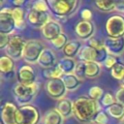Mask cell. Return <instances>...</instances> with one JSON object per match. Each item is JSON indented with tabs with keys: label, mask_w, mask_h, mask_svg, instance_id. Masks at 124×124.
<instances>
[{
	"label": "cell",
	"mask_w": 124,
	"mask_h": 124,
	"mask_svg": "<svg viewBox=\"0 0 124 124\" xmlns=\"http://www.w3.org/2000/svg\"><path fill=\"white\" fill-rule=\"evenodd\" d=\"M63 73L60 70V68L58 67V65L56 64L55 66L48 68V69H44L42 70V76L43 78H46L47 80L49 79H53V78H61L63 77Z\"/></svg>",
	"instance_id": "27"
},
{
	"label": "cell",
	"mask_w": 124,
	"mask_h": 124,
	"mask_svg": "<svg viewBox=\"0 0 124 124\" xmlns=\"http://www.w3.org/2000/svg\"><path fill=\"white\" fill-rule=\"evenodd\" d=\"M12 16L16 23V28L17 30H22L26 26V14L22 8H13Z\"/></svg>",
	"instance_id": "21"
},
{
	"label": "cell",
	"mask_w": 124,
	"mask_h": 124,
	"mask_svg": "<svg viewBox=\"0 0 124 124\" xmlns=\"http://www.w3.org/2000/svg\"><path fill=\"white\" fill-rule=\"evenodd\" d=\"M110 76L117 80H122L124 78V64L122 62H117L115 66L110 70Z\"/></svg>",
	"instance_id": "30"
},
{
	"label": "cell",
	"mask_w": 124,
	"mask_h": 124,
	"mask_svg": "<svg viewBox=\"0 0 124 124\" xmlns=\"http://www.w3.org/2000/svg\"><path fill=\"white\" fill-rule=\"evenodd\" d=\"M104 94H105V92L100 86H91L88 89V97L96 102L101 101Z\"/></svg>",
	"instance_id": "31"
},
{
	"label": "cell",
	"mask_w": 124,
	"mask_h": 124,
	"mask_svg": "<svg viewBox=\"0 0 124 124\" xmlns=\"http://www.w3.org/2000/svg\"><path fill=\"white\" fill-rule=\"evenodd\" d=\"M67 90L68 91H74L77 88H78V86L80 85L81 81L75 74H67V75H63V77L61 78Z\"/></svg>",
	"instance_id": "23"
},
{
	"label": "cell",
	"mask_w": 124,
	"mask_h": 124,
	"mask_svg": "<svg viewBox=\"0 0 124 124\" xmlns=\"http://www.w3.org/2000/svg\"><path fill=\"white\" fill-rule=\"evenodd\" d=\"M121 85H123V86H124V78L121 80Z\"/></svg>",
	"instance_id": "44"
},
{
	"label": "cell",
	"mask_w": 124,
	"mask_h": 124,
	"mask_svg": "<svg viewBox=\"0 0 124 124\" xmlns=\"http://www.w3.org/2000/svg\"><path fill=\"white\" fill-rule=\"evenodd\" d=\"M119 124H124V117H123V119H122V120H120V121H119Z\"/></svg>",
	"instance_id": "43"
},
{
	"label": "cell",
	"mask_w": 124,
	"mask_h": 124,
	"mask_svg": "<svg viewBox=\"0 0 124 124\" xmlns=\"http://www.w3.org/2000/svg\"><path fill=\"white\" fill-rule=\"evenodd\" d=\"M108 120V113L106 112V110H102L101 109L96 114V116H95V118L93 120V123L94 124H107Z\"/></svg>",
	"instance_id": "35"
},
{
	"label": "cell",
	"mask_w": 124,
	"mask_h": 124,
	"mask_svg": "<svg viewBox=\"0 0 124 124\" xmlns=\"http://www.w3.org/2000/svg\"><path fill=\"white\" fill-rule=\"evenodd\" d=\"M38 92L39 85L37 82L34 84H22L17 82L12 88L15 100L21 106L30 105V103L36 98Z\"/></svg>",
	"instance_id": "3"
},
{
	"label": "cell",
	"mask_w": 124,
	"mask_h": 124,
	"mask_svg": "<svg viewBox=\"0 0 124 124\" xmlns=\"http://www.w3.org/2000/svg\"><path fill=\"white\" fill-rule=\"evenodd\" d=\"M100 110L101 106L99 103L90 99L88 96H79L74 101L73 115L82 124L93 122L96 114Z\"/></svg>",
	"instance_id": "1"
},
{
	"label": "cell",
	"mask_w": 124,
	"mask_h": 124,
	"mask_svg": "<svg viewBox=\"0 0 124 124\" xmlns=\"http://www.w3.org/2000/svg\"><path fill=\"white\" fill-rule=\"evenodd\" d=\"M104 46L108 52V55L118 56L124 53V38H109L104 41Z\"/></svg>",
	"instance_id": "15"
},
{
	"label": "cell",
	"mask_w": 124,
	"mask_h": 124,
	"mask_svg": "<svg viewBox=\"0 0 124 124\" xmlns=\"http://www.w3.org/2000/svg\"><path fill=\"white\" fill-rule=\"evenodd\" d=\"M17 82L22 84H34L36 83L37 75L34 68L29 64L21 65L16 71Z\"/></svg>",
	"instance_id": "10"
},
{
	"label": "cell",
	"mask_w": 124,
	"mask_h": 124,
	"mask_svg": "<svg viewBox=\"0 0 124 124\" xmlns=\"http://www.w3.org/2000/svg\"><path fill=\"white\" fill-rule=\"evenodd\" d=\"M101 73V64L97 62H85L86 78H95Z\"/></svg>",
	"instance_id": "26"
},
{
	"label": "cell",
	"mask_w": 124,
	"mask_h": 124,
	"mask_svg": "<svg viewBox=\"0 0 124 124\" xmlns=\"http://www.w3.org/2000/svg\"><path fill=\"white\" fill-rule=\"evenodd\" d=\"M68 42H69V39H68L67 35L64 34V33H62L58 37H56L55 39H53L52 41H50V44L53 46V47L55 49L62 50L65 47V46L68 44Z\"/></svg>",
	"instance_id": "29"
},
{
	"label": "cell",
	"mask_w": 124,
	"mask_h": 124,
	"mask_svg": "<svg viewBox=\"0 0 124 124\" xmlns=\"http://www.w3.org/2000/svg\"><path fill=\"white\" fill-rule=\"evenodd\" d=\"M95 7L102 12H111L115 10V2L108 0H97L94 2Z\"/></svg>",
	"instance_id": "28"
},
{
	"label": "cell",
	"mask_w": 124,
	"mask_h": 124,
	"mask_svg": "<svg viewBox=\"0 0 124 124\" xmlns=\"http://www.w3.org/2000/svg\"><path fill=\"white\" fill-rule=\"evenodd\" d=\"M38 64L44 69H48V68L55 66L57 62H56V56L54 52L49 48H46L41 54L38 60Z\"/></svg>",
	"instance_id": "16"
},
{
	"label": "cell",
	"mask_w": 124,
	"mask_h": 124,
	"mask_svg": "<svg viewBox=\"0 0 124 124\" xmlns=\"http://www.w3.org/2000/svg\"><path fill=\"white\" fill-rule=\"evenodd\" d=\"M11 4L13 8H22V6L25 4L24 0H13L11 1Z\"/></svg>",
	"instance_id": "41"
},
{
	"label": "cell",
	"mask_w": 124,
	"mask_h": 124,
	"mask_svg": "<svg viewBox=\"0 0 124 124\" xmlns=\"http://www.w3.org/2000/svg\"><path fill=\"white\" fill-rule=\"evenodd\" d=\"M73 108H74V102L66 98L57 101V104L55 106L56 110L64 118H68L73 115Z\"/></svg>",
	"instance_id": "20"
},
{
	"label": "cell",
	"mask_w": 124,
	"mask_h": 124,
	"mask_svg": "<svg viewBox=\"0 0 124 124\" xmlns=\"http://www.w3.org/2000/svg\"><path fill=\"white\" fill-rule=\"evenodd\" d=\"M0 72L1 75L15 72V60L6 54H3L0 57Z\"/></svg>",
	"instance_id": "24"
},
{
	"label": "cell",
	"mask_w": 124,
	"mask_h": 124,
	"mask_svg": "<svg viewBox=\"0 0 124 124\" xmlns=\"http://www.w3.org/2000/svg\"><path fill=\"white\" fill-rule=\"evenodd\" d=\"M46 49L44 44L38 40H29L26 41V45L23 50L22 59L27 64L31 65L34 63H38V60Z\"/></svg>",
	"instance_id": "5"
},
{
	"label": "cell",
	"mask_w": 124,
	"mask_h": 124,
	"mask_svg": "<svg viewBox=\"0 0 124 124\" xmlns=\"http://www.w3.org/2000/svg\"><path fill=\"white\" fill-rule=\"evenodd\" d=\"M10 40H11L10 35L0 34V47H1V49H5L7 47V46L10 43Z\"/></svg>",
	"instance_id": "39"
},
{
	"label": "cell",
	"mask_w": 124,
	"mask_h": 124,
	"mask_svg": "<svg viewBox=\"0 0 124 124\" xmlns=\"http://www.w3.org/2000/svg\"><path fill=\"white\" fill-rule=\"evenodd\" d=\"M25 45H26V41L20 35H17V34L12 35L10 43L5 48L6 55L10 56L14 60H18L22 58Z\"/></svg>",
	"instance_id": "7"
},
{
	"label": "cell",
	"mask_w": 124,
	"mask_h": 124,
	"mask_svg": "<svg viewBox=\"0 0 124 124\" xmlns=\"http://www.w3.org/2000/svg\"><path fill=\"white\" fill-rule=\"evenodd\" d=\"M105 30L109 38H124V16H110L106 20Z\"/></svg>",
	"instance_id": "6"
},
{
	"label": "cell",
	"mask_w": 124,
	"mask_h": 124,
	"mask_svg": "<svg viewBox=\"0 0 124 124\" xmlns=\"http://www.w3.org/2000/svg\"><path fill=\"white\" fill-rule=\"evenodd\" d=\"M94 32H95V26L91 20L80 19L75 25V33L78 39L87 41L88 39L93 37Z\"/></svg>",
	"instance_id": "12"
},
{
	"label": "cell",
	"mask_w": 124,
	"mask_h": 124,
	"mask_svg": "<svg viewBox=\"0 0 124 124\" xmlns=\"http://www.w3.org/2000/svg\"><path fill=\"white\" fill-rule=\"evenodd\" d=\"M115 10L118 11V12H123L124 13V0L115 1Z\"/></svg>",
	"instance_id": "42"
},
{
	"label": "cell",
	"mask_w": 124,
	"mask_h": 124,
	"mask_svg": "<svg viewBox=\"0 0 124 124\" xmlns=\"http://www.w3.org/2000/svg\"><path fill=\"white\" fill-rule=\"evenodd\" d=\"M46 1L51 13L61 22L66 21V19L78 10L79 4L78 0H46Z\"/></svg>",
	"instance_id": "2"
},
{
	"label": "cell",
	"mask_w": 124,
	"mask_h": 124,
	"mask_svg": "<svg viewBox=\"0 0 124 124\" xmlns=\"http://www.w3.org/2000/svg\"><path fill=\"white\" fill-rule=\"evenodd\" d=\"M42 120L39 109L33 105H25L17 108L16 121L17 124H39Z\"/></svg>",
	"instance_id": "4"
},
{
	"label": "cell",
	"mask_w": 124,
	"mask_h": 124,
	"mask_svg": "<svg viewBox=\"0 0 124 124\" xmlns=\"http://www.w3.org/2000/svg\"><path fill=\"white\" fill-rule=\"evenodd\" d=\"M98 57V49H95L87 45L82 46L78 55V59L81 62H96Z\"/></svg>",
	"instance_id": "19"
},
{
	"label": "cell",
	"mask_w": 124,
	"mask_h": 124,
	"mask_svg": "<svg viewBox=\"0 0 124 124\" xmlns=\"http://www.w3.org/2000/svg\"><path fill=\"white\" fill-rule=\"evenodd\" d=\"M13 8H3L0 11V34L14 35L16 28V23L12 16Z\"/></svg>",
	"instance_id": "9"
},
{
	"label": "cell",
	"mask_w": 124,
	"mask_h": 124,
	"mask_svg": "<svg viewBox=\"0 0 124 124\" xmlns=\"http://www.w3.org/2000/svg\"><path fill=\"white\" fill-rule=\"evenodd\" d=\"M80 16H81V19H83V20H91L92 12L89 9H83L80 12Z\"/></svg>",
	"instance_id": "40"
},
{
	"label": "cell",
	"mask_w": 124,
	"mask_h": 124,
	"mask_svg": "<svg viewBox=\"0 0 124 124\" xmlns=\"http://www.w3.org/2000/svg\"><path fill=\"white\" fill-rule=\"evenodd\" d=\"M42 36L47 40V41H52L56 37H58L60 34H62V26L59 21L50 19L42 29H41Z\"/></svg>",
	"instance_id": "14"
},
{
	"label": "cell",
	"mask_w": 124,
	"mask_h": 124,
	"mask_svg": "<svg viewBox=\"0 0 124 124\" xmlns=\"http://www.w3.org/2000/svg\"><path fill=\"white\" fill-rule=\"evenodd\" d=\"M17 107L11 103L6 102L1 108V122L2 124H17L16 121Z\"/></svg>",
	"instance_id": "13"
},
{
	"label": "cell",
	"mask_w": 124,
	"mask_h": 124,
	"mask_svg": "<svg viewBox=\"0 0 124 124\" xmlns=\"http://www.w3.org/2000/svg\"><path fill=\"white\" fill-rule=\"evenodd\" d=\"M45 88H46L47 95L50 98L58 100V101L63 99L65 94L68 91L62 78H53V79L47 80L46 82Z\"/></svg>",
	"instance_id": "8"
},
{
	"label": "cell",
	"mask_w": 124,
	"mask_h": 124,
	"mask_svg": "<svg viewBox=\"0 0 124 124\" xmlns=\"http://www.w3.org/2000/svg\"><path fill=\"white\" fill-rule=\"evenodd\" d=\"M114 97H115L116 103H118L122 107H124V86L123 85H120V87L116 90Z\"/></svg>",
	"instance_id": "36"
},
{
	"label": "cell",
	"mask_w": 124,
	"mask_h": 124,
	"mask_svg": "<svg viewBox=\"0 0 124 124\" xmlns=\"http://www.w3.org/2000/svg\"><path fill=\"white\" fill-rule=\"evenodd\" d=\"M117 62H118V61H117V59H116V56L108 55L103 64H104V66H105L107 69L111 70V69H112V68L115 66V64H116Z\"/></svg>",
	"instance_id": "38"
},
{
	"label": "cell",
	"mask_w": 124,
	"mask_h": 124,
	"mask_svg": "<svg viewBox=\"0 0 124 124\" xmlns=\"http://www.w3.org/2000/svg\"><path fill=\"white\" fill-rule=\"evenodd\" d=\"M57 65H58V67L60 68V70L62 71V73L64 75L74 74L75 69H76V66H77V62L73 58L63 57V58H61L57 62Z\"/></svg>",
	"instance_id": "22"
},
{
	"label": "cell",
	"mask_w": 124,
	"mask_h": 124,
	"mask_svg": "<svg viewBox=\"0 0 124 124\" xmlns=\"http://www.w3.org/2000/svg\"><path fill=\"white\" fill-rule=\"evenodd\" d=\"M106 112L108 116L116 120H122L124 117V107L118 103H114L109 108H106Z\"/></svg>",
	"instance_id": "25"
},
{
	"label": "cell",
	"mask_w": 124,
	"mask_h": 124,
	"mask_svg": "<svg viewBox=\"0 0 124 124\" xmlns=\"http://www.w3.org/2000/svg\"><path fill=\"white\" fill-rule=\"evenodd\" d=\"M26 20L27 23H29L32 27L42 29L50 20V17L48 13L38 12L33 9H30L29 12L26 14Z\"/></svg>",
	"instance_id": "11"
},
{
	"label": "cell",
	"mask_w": 124,
	"mask_h": 124,
	"mask_svg": "<svg viewBox=\"0 0 124 124\" xmlns=\"http://www.w3.org/2000/svg\"><path fill=\"white\" fill-rule=\"evenodd\" d=\"M100 103H101V107H103L105 108H108L110 106H112L114 103H116V101H115V97L111 93L107 92V93L104 94V96L101 99Z\"/></svg>",
	"instance_id": "32"
},
{
	"label": "cell",
	"mask_w": 124,
	"mask_h": 124,
	"mask_svg": "<svg viewBox=\"0 0 124 124\" xmlns=\"http://www.w3.org/2000/svg\"><path fill=\"white\" fill-rule=\"evenodd\" d=\"M81 47H82V44L79 40H71L62 49V52L64 54V57L74 59L76 56L78 55Z\"/></svg>",
	"instance_id": "18"
},
{
	"label": "cell",
	"mask_w": 124,
	"mask_h": 124,
	"mask_svg": "<svg viewBox=\"0 0 124 124\" xmlns=\"http://www.w3.org/2000/svg\"><path fill=\"white\" fill-rule=\"evenodd\" d=\"M31 9H33L35 11H38V12L47 13V10L49 9V7H48V4H47V1H46V0H37V1L33 2Z\"/></svg>",
	"instance_id": "33"
},
{
	"label": "cell",
	"mask_w": 124,
	"mask_h": 124,
	"mask_svg": "<svg viewBox=\"0 0 124 124\" xmlns=\"http://www.w3.org/2000/svg\"><path fill=\"white\" fill-rule=\"evenodd\" d=\"M74 74L80 80H83L84 78H86V76H85V62H81V61L77 62V66H76Z\"/></svg>",
	"instance_id": "34"
},
{
	"label": "cell",
	"mask_w": 124,
	"mask_h": 124,
	"mask_svg": "<svg viewBox=\"0 0 124 124\" xmlns=\"http://www.w3.org/2000/svg\"><path fill=\"white\" fill-rule=\"evenodd\" d=\"M86 45L91 46V47H93V48H95V49H99L104 46V42H101L98 39L92 37V38H90V39H88L86 41Z\"/></svg>",
	"instance_id": "37"
},
{
	"label": "cell",
	"mask_w": 124,
	"mask_h": 124,
	"mask_svg": "<svg viewBox=\"0 0 124 124\" xmlns=\"http://www.w3.org/2000/svg\"><path fill=\"white\" fill-rule=\"evenodd\" d=\"M64 117L56 110V108H50L42 116L41 124H63Z\"/></svg>",
	"instance_id": "17"
}]
</instances>
